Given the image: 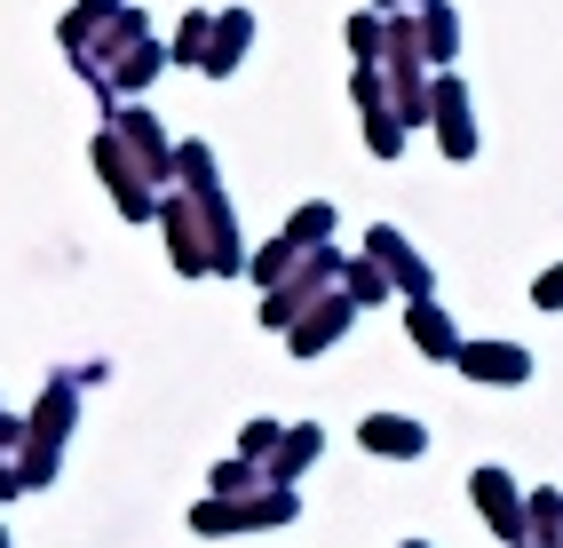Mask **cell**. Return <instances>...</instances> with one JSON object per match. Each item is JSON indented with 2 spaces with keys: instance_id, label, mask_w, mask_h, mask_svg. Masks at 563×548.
<instances>
[{
  "instance_id": "3",
  "label": "cell",
  "mask_w": 563,
  "mask_h": 548,
  "mask_svg": "<svg viewBox=\"0 0 563 548\" xmlns=\"http://www.w3.org/2000/svg\"><path fill=\"white\" fill-rule=\"evenodd\" d=\"M412 335H421L429 350H444V342H453V335H444V318H437V310H412Z\"/></svg>"
},
{
  "instance_id": "1",
  "label": "cell",
  "mask_w": 563,
  "mask_h": 548,
  "mask_svg": "<svg viewBox=\"0 0 563 548\" xmlns=\"http://www.w3.org/2000/svg\"><path fill=\"white\" fill-rule=\"evenodd\" d=\"M468 374H484V382H516V374H523V350H468Z\"/></svg>"
},
{
  "instance_id": "2",
  "label": "cell",
  "mask_w": 563,
  "mask_h": 548,
  "mask_svg": "<svg viewBox=\"0 0 563 548\" xmlns=\"http://www.w3.org/2000/svg\"><path fill=\"white\" fill-rule=\"evenodd\" d=\"M365 437H373L382 453H412V446H421V429H412V421H373Z\"/></svg>"
}]
</instances>
